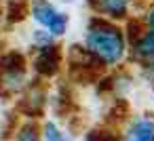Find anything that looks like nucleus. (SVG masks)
Returning a JSON list of instances; mask_svg holds the SVG:
<instances>
[{"label":"nucleus","instance_id":"10","mask_svg":"<svg viewBox=\"0 0 154 141\" xmlns=\"http://www.w3.org/2000/svg\"><path fill=\"white\" fill-rule=\"evenodd\" d=\"M45 130H47V139H61V135L57 133V128H55L53 124H47Z\"/></svg>","mask_w":154,"mask_h":141},{"label":"nucleus","instance_id":"11","mask_svg":"<svg viewBox=\"0 0 154 141\" xmlns=\"http://www.w3.org/2000/svg\"><path fill=\"white\" fill-rule=\"evenodd\" d=\"M146 23H148V30H154V9L146 15Z\"/></svg>","mask_w":154,"mask_h":141},{"label":"nucleus","instance_id":"3","mask_svg":"<svg viewBox=\"0 0 154 141\" xmlns=\"http://www.w3.org/2000/svg\"><path fill=\"white\" fill-rule=\"evenodd\" d=\"M129 2L131 0H99V11L106 13L108 17L122 19V17H127Z\"/></svg>","mask_w":154,"mask_h":141},{"label":"nucleus","instance_id":"4","mask_svg":"<svg viewBox=\"0 0 154 141\" xmlns=\"http://www.w3.org/2000/svg\"><path fill=\"white\" fill-rule=\"evenodd\" d=\"M57 63H59L57 51L47 46V49L42 51V55L38 57V61H36V70H38L40 74H45V76H51V74L57 72Z\"/></svg>","mask_w":154,"mask_h":141},{"label":"nucleus","instance_id":"8","mask_svg":"<svg viewBox=\"0 0 154 141\" xmlns=\"http://www.w3.org/2000/svg\"><path fill=\"white\" fill-rule=\"evenodd\" d=\"M9 13H11V15H9L11 19H17V21H19V19H23V15H26V4H21V2H19V4H15V2H13Z\"/></svg>","mask_w":154,"mask_h":141},{"label":"nucleus","instance_id":"7","mask_svg":"<svg viewBox=\"0 0 154 141\" xmlns=\"http://www.w3.org/2000/svg\"><path fill=\"white\" fill-rule=\"evenodd\" d=\"M66 23H68L66 15H55V19L49 23V28H51V32H53V34H61V32L66 30Z\"/></svg>","mask_w":154,"mask_h":141},{"label":"nucleus","instance_id":"9","mask_svg":"<svg viewBox=\"0 0 154 141\" xmlns=\"http://www.w3.org/2000/svg\"><path fill=\"white\" fill-rule=\"evenodd\" d=\"M146 76L150 78V82L154 84V55L148 59V63H146Z\"/></svg>","mask_w":154,"mask_h":141},{"label":"nucleus","instance_id":"2","mask_svg":"<svg viewBox=\"0 0 154 141\" xmlns=\"http://www.w3.org/2000/svg\"><path fill=\"white\" fill-rule=\"evenodd\" d=\"M129 139H137V141H152L154 139V120L150 118H139L135 120L129 130H127Z\"/></svg>","mask_w":154,"mask_h":141},{"label":"nucleus","instance_id":"5","mask_svg":"<svg viewBox=\"0 0 154 141\" xmlns=\"http://www.w3.org/2000/svg\"><path fill=\"white\" fill-rule=\"evenodd\" d=\"M135 55L141 59H150L154 55V30H148L146 34H141L135 42Z\"/></svg>","mask_w":154,"mask_h":141},{"label":"nucleus","instance_id":"6","mask_svg":"<svg viewBox=\"0 0 154 141\" xmlns=\"http://www.w3.org/2000/svg\"><path fill=\"white\" fill-rule=\"evenodd\" d=\"M55 11H53V7H49L47 2H40V4H36L34 7V17L40 21V23H45V26H49L53 19H55Z\"/></svg>","mask_w":154,"mask_h":141},{"label":"nucleus","instance_id":"12","mask_svg":"<svg viewBox=\"0 0 154 141\" xmlns=\"http://www.w3.org/2000/svg\"><path fill=\"white\" fill-rule=\"evenodd\" d=\"M19 137H21V139H30V137H32V139H36V135H34V130L30 133V128H26V130H23V133H21Z\"/></svg>","mask_w":154,"mask_h":141},{"label":"nucleus","instance_id":"1","mask_svg":"<svg viewBox=\"0 0 154 141\" xmlns=\"http://www.w3.org/2000/svg\"><path fill=\"white\" fill-rule=\"evenodd\" d=\"M87 46L97 59L112 65L118 63L125 55V36L118 28L110 23L93 21V28L87 36Z\"/></svg>","mask_w":154,"mask_h":141}]
</instances>
